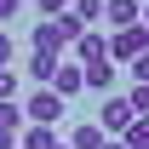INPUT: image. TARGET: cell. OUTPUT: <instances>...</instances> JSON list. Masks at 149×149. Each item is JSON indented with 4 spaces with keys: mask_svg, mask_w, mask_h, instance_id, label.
<instances>
[{
    "mask_svg": "<svg viewBox=\"0 0 149 149\" xmlns=\"http://www.w3.org/2000/svg\"><path fill=\"white\" fill-rule=\"evenodd\" d=\"M57 63H63V57H52V52H29V80L52 86V80H57Z\"/></svg>",
    "mask_w": 149,
    "mask_h": 149,
    "instance_id": "cell-9",
    "label": "cell"
},
{
    "mask_svg": "<svg viewBox=\"0 0 149 149\" xmlns=\"http://www.w3.org/2000/svg\"><path fill=\"white\" fill-rule=\"evenodd\" d=\"M12 97H17V74L0 69V103H12Z\"/></svg>",
    "mask_w": 149,
    "mask_h": 149,
    "instance_id": "cell-15",
    "label": "cell"
},
{
    "mask_svg": "<svg viewBox=\"0 0 149 149\" xmlns=\"http://www.w3.org/2000/svg\"><path fill=\"white\" fill-rule=\"evenodd\" d=\"M40 6V17H63V12H69V0H35Z\"/></svg>",
    "mask_w": 149,
    "mask_h": 149,
    "instance_id": "cell-16",
    "label": "cell"
},
{
    "mask_svg": "<svg viewBox=\"0 0 149 149\" xmlns=\"http://www.w3.org/2000/svg\"><path fill=\"white\" fill-rule=\"evenodd\" d=\"M132 120H138V115H132L126 92H115V97H103V120H97V126H103V138H126V132H132Z\"/></svg>",
    "mask_w": 149,
    "mask_h": 149,
    "instance_id": "cell-2",
    "label": "cell"
},
{
    "mask_svg": "<svg viewBox=\"0 0 149 149\" xmlns=\"http://www.w3.org/2000/svg\"><path fill=\"white\" fill-rule=\"evenodd\" d=\"M138 17H143V0H103V23L115 35L120 29H138Z\"/></svg>",
    "mask_w": 149,
    "mask_h": 149,
    "instance_id": "cell-4",
    "label": "cell"
},
{
    "mask_svg": "<svg viewBox=\"0 0 149 149\" xmlns=\"http://www.w3.org/2000/svg\"><path fill=\"white\" fill-rule=\"evenodd\" d=\"M0 149H17V132H0Z\"/></svg>",
    "mask_w": 149,
    "mask_h": 149,
    "instance_id": "cell-20",
    "label": "cell"
},
{
    "mask_svg": "<svg viewBox=\"0 0 149 149\" xmlns=\"http://www.w3.org/2000/svg\"><path fill=\"white\" fill-rule=\"evenodd\" d=\"M0 132H23V109L17 103H0Z\"/></svg>",
    "mask_w": 149,
    "mask_h": 149,
    "instance_id": "cell-13",
    "label": "cell"
},
{
    "mask_svg": "<svg viewBox=\"0 0 149 149\" xmlns=\"http://www.w3.org/2000/svg\"><path fill=\"white\" fill-rule=\"evenodd\" d=\"M23 115H29V126H57V120H63V97H57L52 86H40V92H29Z\"/></svg>",
    "mask_w": 149,
    "mask_h": 149,
    "instance_id": "cell-1",
    "label": "cell"
},
{
    "mask_svg": "<svg viewBox=\"0 0 149 149\" xmlns=\"http://www.w3.org/2000/svg\"><path fill=\"white\" fill-rule=\"evenodd\" d=\"M143 52H149L143 29H120V35H109V63H138Z\"/></svg>",
    "mask_w": 149,
    "mask_h": 149,
    "instance_id": "cell-3",
    "label": "cell"
},
{
    "mask_svg": "<svg viewBox=\"0 0 149 149\" xmlns=\"http://www.w3.org/2000/svg\"><path fill=\"white\" fill-rule=\"evenodd\" d=\"M126 103H132V115L143 120V115H149V86H126Z\"/></svg>",
    "mask_w": 149,
    "mask_h": 149,
    "instance_id": "cell-14",
    "label": "cell"
},
{
    "mask_svg": "<svg viewBox=\"0 0 149 149\" xmlns=\"http://www.w3.org/2000/svg\"><path fill=\"white\" fill-rule=\"evenodd\" d=\"M74 57H80V69H86V63H103V57H109V35H92V29H86V35L74 40Z\"/></svg>",
    "mask_w": 149,
    "mask_h": 149,
    "instance_id": "cell-5",
    "label": "cell"
},
{
    "mask_svg": "<svg viewBox=\"0 0 149 149\" xmlns=\"http://www.w3.org/2000/svg\"><path fill=\"white\" fill-rule=\"evenodd\" d=\"M17 12H23V0H0V23H12Z\"/></svg>",
    "mask_w": 149,
    "mask_h": 149,
    "instance_id": "cell-18",
    "label": "cell"
},
{
    "mask_svg": "<svg viewBox=\"0 0 149 149\" xmlns=\"http://www.w3.org/2000/svg\"><path fill=\"white\" fill-rule=\"evenodd\" d=\"M103 149H126V143H120V138H109V143H103Z\"/></svg>",
    "mask_w": 149,
    "mask_h": 149,
    "instance_id": "cell-22",
    "label": "cell"
},
{
    "mask_svg": "<svg viewBox=\"0 0 149 149\" xmlns=\"http://www.w3.org/2000/svg\"><path fill=\"white\" fill-rule=\"evenodd\" d=\"M132 86H149V52L138 57V63H132Z\"/></svg>",
    "mask_w": 149,
    "mask_h": 149,
    "instance_id": "cell-17",
    "label": "cell"
},
{
    "mask_svg": "<svg viewBox=\"0 0 149 149\" xmlns=\"http://www.w3.org/2000/svg\"><path fill=\"white\" fill-rule=\"evenodd\" d=\"M115 80H120V74H115L109 57H103V63H86V86H92V92H109L115 97Z\"/></svg>",
    "mask_w": 149,
    "mask_h": 149,
    "instance_id": "cell-8",
    "label": "cell"
},
{
    "mask_svg": "<svg viewBox=\"0 0 149 149\" xmlns=\"http://www.w3.org/2000/svg\"><path fill=\"white\" fill-rule=\"evenodd\" d=\"M29 40H35V52H52V57H63V46H69V40L57 35V23H52V17H40Z\"/></svg>",
    "mask_w": 149,
    "mask_h": 149,
    "instance_id": "cell-6",
    "label": "cell"
},
{
    "mask_svg": "<svg viewBox=\"0 0 149 149\" xmlns=\"http://www.w3.org/2000/svg\"><path fill=\"white\" fill-rule=\"evenodd\" d=\"M109 138H103V126L97 120H86V126H74V138H69V149H103Z\"/></svg>",
    "mask_w": 149,
    "mask_h": 149,
    "instance_id": "cell-10",
    "label": "cell"
},
{
    "mask_svg": "<svg viewBox=\"0 0 149 149\" xmlns=\"http://www.w3.org/2000/svg\"><path fill=\"white\" fill-rule=\"evenodd\" d=\"M69 12L80 23H103V0H69Z\"/></svg>",
    "mask_w": 149,
    "mask_h": 149,
    "instance_id": "cell-12",
    "label": "cell"
},
{
    "mask_svg": "<svg viewBox=\"0 0 149 149\" xmlns=\"http://www.w3.org/2000/svg\"><path fill=\"white\" fill-rule=\"evenodd\" d=\"M0 69H12V35L0 29Z\"/></svg>",
    "mask_w": 149,
    "mask_h": 149,
    "instance_id": "cell-19",
    "label": "cell"
},
{
    "mask_svg": "<svg viewBox=\"0 0 149 149\" xmlns=\"http://www.w3.org/2000/svg\"><path fill=\"white\" fill-rule=\"evenodd\" d=\"M138 29H143V40H149V6H143V17H138Z\"/></svg>",
    "mask_w": 149,
    "mask_h": 149,
    "instance_id": "cell-21",
    "label": "cell"
},
{
    "mask_svg": "<svg viewBox=\"0 0 149 149\" xmlns=\"http://www.w3.org/2000/svg\"><path fill=\"white\" fill-rule=\"evenodd\" d=\"M23 149H57V126H23Z\"/></svg>",
    "mask_w": 149,
    "mask_h": 149,
    "instance_id": "cell-11",
    "label": "cell"
},
{
    "mask_svg": "<svg viewBox=\"0 0 149 149\" xmlns=\"http://www.w3.org/2000/svg\"><path fill=\"white\" fill-rule=\"evenodd\" d=\"M80 86H86V69H80V63H57V80H52V92H57V97H74Z\"/></svg>",
    "mask_w": 149,
    "mask_h": 149,
    "instance_id": "cell-7",
    "label": "cell"
}]
</instances>
